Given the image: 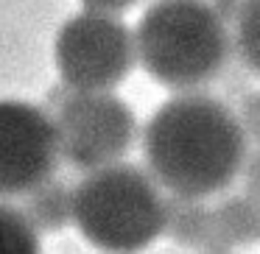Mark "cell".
I'll return each instance as SVG.
<instances>
[{
  "mask_svg": "<svg viewBox=\"0 0 260 254\" xmlns=\"http://www.w3.org/2000/svg\"><path fill=\"white\" fill-rule=\"evenodd\" d=\"M162 235H168L176 246L196 248L202 254H232V248L215 237L213 209L202 198L165 196Z\"/></svg>",
  "mask_w": 260,
  "mask_h": 254,
  "instance_id": "7",
  "label": "cell"
},
{
  "mask_svg": "<svg viewBox=\"0 0 260 254\" xmlns=\"http://www.w3.org/2000/svg\"><path fill=\"white\" fill-rule=\"evenodd\" d=\"M53 62L64 90L115 92L135 70V34L115 14H70L53 40Z\"/></svg>",
  "mask_w": 260,
  "mask_h": 254,
  "instance_id": "4",
  "label": "cell"
},
{
  "mask_svg": "<svg viewBox=\"0 0 260 254\" xmlns=\"http://www.w3.org/2000/svg\"><path fill=\"white\" fill-rule=\"evenodd\" d=\"M243 185H246V193L254 204H260V151H252L243 162Z\"/></svg>",
  "mask_w": 260,
  "mask_h": 254,
  "instance_id": "13",
  "label": "cell"
},
{
  "mask_svg": "<svg viewBox=\"0 0 260 254\" xmlns=\"http://www.w3.org/2000/svg\"><path fill=\"white\" fill-rule=\"evenodd\" d=\"M241 3H243V0H215L213 6L218 9V12L224 14V17H232V14H235V9L241 6Z\"/></svg>",
  "mask_w": 260,
  "mask_h": 254,
  "instance_id": "15",
  "label": "cell"
},
{
  "mask_svg": "<svg viewBox=\"0 0 260 254\" xmlns=\"http://www.w3.org/2000/svg\"><path fill=\"white\" fill-rule=\"evenodd\" d=\"M51 118L59 159L81 173L123 162L137 140L135 109L115 92L68 90Z\"/></svg>",
  "mask_w": 260,
  "mask_h": 254,
  "instance_id": "5",
  "label": "cell"
},
{
  "mask_svg": "<svg viewBox=\"0 0 260 254\" xmlns=\"http://www.w3.org/2000/svg\"><path fill=\"white\" fill-rule=\"evenodd\" d=\"M132 34L137 64L171 92L202 90L232 53L226 17L210 0H154Z\"/></svg>",
  "mask_w": 260,
  "mask_h": 254,
  "instance_id": "2",
  "label": "cell"
},
{
  "mask_svg": "<svg viewBox=\"0 0 260 254\" xmlns=\"http://www.w3.org/2000/svg\"><path fill=\"white\" fill-rule=\"evenodd\" d=\"M238 123H241L243 134H246V142L254 146V151H260V90L243 95L241 109H238Z\"/></svg>",
  "mask_w": 260,
  "mask_h": 254,
  "instance_id": "12",
  "label": "cell"
},
{
  "mask_svg": "<svg viewBox=\"0 0 260 254\" xmlns=\"http://www.w3.org/2000/svg\"><path fill=\"white\" fill-rule=\"evenodd\" d=\"M59 165L51 112L28 101L0 98V198H20L51 179Z\"/></svg>",
  "mask_w": 260,
  "mask_h": 254,
  "instance_id": "6",
  "label": "cell"
},
{
  "mask_svg": "<svg viewBox=\"0 0 260 254\" xmlns=\"http://www.w3.org/2000/svg\"><path fill=\"white\" fill-rule=\"evenodd\" d=\"M232 48L252 73L260 76V0H243L232 14Z\"/></svg>",
  "mask_w": 260,
  "mask_h": 254,
  "instance_id": "10",
  "label": "cell"
},
{
  "mask_svg": "<svg viewBox=\"0 0 260 254\" xmlns=\"http://www.w3.org/2000/svg\"><path fill=\"white\" fill-rule=\"evenodd\" d=\"M137 0H81V9L87 12H98V14H115L120 17L123 12H129Z\"/></svg>",
  "mask_w": 260,
  "mask_h": 254,
  "instance_id": "14",
  "label": "cell"
},
{
  "mask_svg": "<svg viewBox=\"0 0 260 254\" xmlns=\"http://www.w3.org/2000/svg\"><path fill=\"white\" fill-rule=\"evenodd\" d=\"M165 196L148 170L115 162L73 187V224L104 254H140L162 235Z\"/></svg>",
  "mask_w": 260,
  "mask_h": 254,
  "instance_id": "3",
  "label": "cell"
},
{
  "mask_svg": "<svg viewBox=\"0 0 260 254\" xmlns=\"http://www.w3.org/2000/svg\"><path fill=\"white\" fill-rule=\"evenodd\" d=\"M0 254H42L40 232L6 198H0Z\"/></svg>",
  "mask_w": 260,
  "mask_h": 254,
  "instance_id": "11",
  "label": "cell"
},
{
  "mask_svg": "<svg viewBox=\"0 0 260 254\" xmlns=\"http://www.w3.org/2000/svg\"><path fill=\"white\" fill-rule=\"evenodd\" d=\"M146 170L168 196L224 193L241 176L249 142L235 109L207 92H176L143 126Z\"/></svg>",
  "mask_w": 260,
  "mask_h": 254,
  "instance_id": "1",
  "label": "cell"
},
{
  "mask_svg": "<svg viewBox=\"0 0 260 254\" xmlns=\"http://www.w3.org/2000/svg\"><path fill=\"white\" fill-rule=\"evenodd\" d=\"M213 209V232L224 246H246L260 240V204L249 196H226Z\"/></svg>",
  "mask_w": 260,
  "mask_h": 254,
  "instance_id": "9",
  "label": "cell"
},
{
  "mask_svg": "<svg viewBox=\"0 0 260 254\" xmlns=\"http://www.w3.org/2000/svg\"><path fill=\"white\" fill-rule=\"evenodd\" d=\"M20 198H23L20 212L37 232H59L73 224V187L56 176L40 182Z\"/></svg>",
  "mask_w": 260,
  "mask_h": 254,
  "instance_id": "8",
  "label": "cell"
}]
</instances>
